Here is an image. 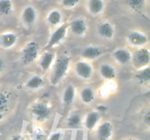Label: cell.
Instances as JSON below:
<instances>
[{
	"instance_id": "obj_1",
	"label": "cell",
	"mask_w": 150,
	"mask_h": 140,
	"mask_svg": "<svg viewBox=\"0 0 150 140\" xmlns=\"http://www.w3.org/2000/svg\"><path fill=\"white\" fill-rule=\"evenodd\" d=\"M71 65V58L67 54H61L56 58L49 74L50 84L57 86L67 77Z\"/></svg>"
},
{
	"instance_id": "obj_2",
	"label": "cell",
	"mask_w": 150,
	"mask_h": 140,
	"mask_svg": "<svg viewBox=\"0 0 150 140\" xmlns=\"http://www.w3.org/2000/svg\"><path fill=\"white\" fill-rule=\"evenodd\" d=\"M30 113L32 118L38 123H43L51 118L52 109L44 102H37L32 105Z\"/></svg>"
},
{
	"instance_id": "obj_3",
	"label": "cell",
	"mask_w": 150,
	"mask_h": 140,
	"mask_svg": "<svg viewBox=\"0 0 150 140\" xmlns=\"http://www.w3.org/2000/svg\"><path fill=\"white\" fill-rule=\"evenodd\" d=\"M130 64L136 71L143 69L149 66L150 51L146 47L136 48L132 54V59Z\"/></svg>"
},
{
	"instance_id": "obj_4",
	"label": "cell",
	"mask_w": 150,
	"mask_h": 140,
	"mask_svg": "<svg viewBox=\"0 0 150 140\" xmlns=\"http://www.w3.org/2000/svg\"><path fill=\"white\" fill-rule=\"evenodd\" d=\"M73 71L75 75L79 79L83 81H88L93 77L95 69L90 61L85 59H81L74 64Z\"/></svg>"
},
{
	"instance_id": "obj_5",
	"label": "cell",
	"mask_w": 150,
	"mask_h": 140,
	"mask_svg": "<svg viewBox=\"0 0 150 140\" xmlns=\"http://www.w3.org/2000/svg\"><path fill=\"white\" fill-rule=\"evenodd\" d=\"M126 42L130 47L140 48L146 47L149 44V36L144 32L139 29H133L126 35Z\"/></svg>"
},
{
	"instance_id": "obj_6",
	"label": "cell",
	"mask_w": 150,
	"mask_h": 140,
	"mask_svg": "<svg viewBox=\"0 0 150 140\" xmlns=\"http://www.w3.org/2000/svg\"><path fill=\"white\" fill-rule=\"evenodd\" d=\"M40 51V45L36 41H29L21 50V60L23 64H30L35 62L38 58Z\"/></svg>"
},
{
	"instance_id": "obj_7",
	"label": "cell",
	"mask_w": 150,
	"mask_h": 140,
	"mask_svg": "<svg viewBox=\"0 0 150 140\" xmlns=\"http://www.w3.org/2000/svg\"><path fill=\"white\" fill-rule=\"evenodd\" d=\"M68 32V23H62L51 33L44 50H50L59 45L67 36Z\"/></svg>"
},
{
	"instance_id": "obj_8",
	"label": "cell",
	"mask_w": 150,
	"mask_h": 140,
	"mask_svg": "<svg viewBox=\"0 0 150 140\" xmlns=\"http://www.w3.org/2000/svg\"><path fill=\"white\" fill-rule=\"evenodd\" d=\"M68 30H70L74 36L82 37L87 33L88 23L83 18H76L68 23Z\"/></svg>"
},
{
	"instance_id": "obj_9",
	"label": "cell",
	"mask_w": 150,
	"mask_h": 140,
	"mask_svg": "<svg viewBox=\"0 0 150 140\" xmlns=\"http://www.w3.org/2000/svg\"><path fill=\"white\" fill-rule=\"evenodd\" d=\"M133 52L127 48H117L111 52L113 59L120 66H126L130 64Z\"/></svg>"
},
{
	"instance_id": "obj_10",
	"label": "cell",
	"mask_w": 150,
	"mask_h": 140,
	"mask_svg": "<svg viewBox=\"0 0 150 140\" xmlns=\"http://www.w3.org/2000/svg\"><path fill=\"white\" fill-rule=\"evenodd\" d=\"M108 50L105 48L98 45H89L86 46L81 52V56L83 59L87 61H95L100 58L103 55L107 53Z\"/></svg>"
},
{
	"instance_id": "obj_11",
	"label": "cell",
	"mask_w": 150,
	"mask_h": 140,
	"mask_svg": "<svg viewBox=\"0 0 150 140\" xmlns=\"http://www.w3.org/2000/svg\"><path fill=\"white\" fill-rule=\"evenodd\" d=\"M97 34L102 39L112 40L116 35L115 27L109 21H102L97 27Z\"/></svg>"
},
{
	"instance_id": "obj_12",
	"label": "cell",
	"mask_w": 150,
	"mask_h": 140,
	"mask_svg": "<svg viewBox=\"0 0 150 140\" xmlns=\"http://www.w3.org/2000/svg\"><path fill=\"white\" fill-rule=\"evenodd\" d=\"M98 74L105 81L114 80L117 77V70L111 63L103 62L98 67Z\"/></svg>"
},
{
	"instance_id": "obj_13",
	"label": "cell",
	"mask_w": 150,
	"mask_h": 140,
	"mask_svg": "<svg viewBox=\"0 0 150 140\" xmlns=\"http://www.w3.org/2000/svg\"><path fill=\"white\" fill-rule=\"evenodd\" d=\"M18 36L13 32H5L0 34V48L12 49L17 45Z\"/></svg>"
},
{
	"instance_id": "obj_14",
	"label": "cell",
	"mask_w": 150,
	"mask_h": 140,
	"mask_svg": "<svg viewBox=\"0 0 150 140\" xmlns=\"http://www.w3.org/2000/svg\"><path fill=\"white\" fill-rule=\"evenodd\" d=\"M57 55L55 52L50 50H44L39 58V66L42 71H47L51 68Z\"/></svg>"
},
{
	"instance_id": "obj_15",
	"label": "cell",
	"mask_w": 150,
	"mask_h": 140,
	"mask_svg": "<svg viewBox=\"0 0 150 140\" xmlns=\"http://www.w3.org/2000/svg\"><path fill=\"white\" fill-rule=\"evenodd\" d=\"M114 134V126L110 121L101 123L96 130V136L98 140H110Z\"/></svg>"
},
{
	"instance_id": "obj_16",
	"label": "cell",
	"mask_w": 150,
	"mask_h": 140,
	"mask_svg": "<svg viewBox=\"0 0 150 140\" xmlns=\"http://www.w3.org/2000/svg\"><path fill=\"white\" fill-rule=\"evenodd\" d=\"M38 18V12L35 7L28 5L23 9L21 14L22 22L26 26H32L36 22Z\"/></svg>"
},
{
	"instance_id": "obj_17",
	"label": "cell",
	"mask_w": 150,
	"mask_h": 140,
	"mask_svg": "<svg viewBox=\"0 0 150 140\" xmlns=\"http://www.w3.org/2000/svg\"><path fill=\"white\" fill-rule=\"evenodd\" d=\"M86 7V10L91 15L98 16L105 11V0H87Z\"/></svg>"
},
{
	"instance_id": "obj_18",
	"label": "cell",
	"mask_w": 150,
	"mask_h": 140,
	"mask_svg": "<svg viewBox=\"0 0 150 140\" xmlns=\"http://www.w3.org/2000/svg\"><path fill=\"white\" fill-rule=\"evenodd\" d=\"M100 118L101 115L99 111H90L85 116L84 120H83L84 126L89 131H92V130H93L98 125V123H100Z\"/></svg>"
},
{
	"instance_id": "obj_19",
	"label": "cell",
	"mask_w": 150,
	"mask_h": 140,
	"mask_svg": "<svg viewBox=\"0 0 150 140\" xmlns=\"http://www.w3.org/2000/svg\"><path fill=\"white\" fill-rule=\"evenodd\" d=\"M76 96V87L73 84H69L66 86L62 94V101L65 106H71L75 102Z\"/></svg>"
},
{
	"instance_id": "obj_20",
	"label": "cell",
	"mask_w": 150,
	"mask_h": 140,
	"mask_svg": "<svg viewBox=\"0 0 150 140\" xmlns=\"http://www.w3.org/2000/svg\"><path fill=\"white\" fill-rule=\"evenodd\" d=\"M79 99L83 104H92L96 99V93L93 88L89 86L83 87L79 92Z\"/></svg>"
},
{
	"instance_id": "obj_21",
	"label": "cell",
	"mask_w": 150,
	"mask_h": 140,
	"mask_svg": "<svg viewBox=\"0 0 150 140\" xmlns=\"http://www.w3.org/2000/svg\"><path fill=\"white\" fill-rule=\"evenodd\" d=\"M43 78L39 74H32L29 77L25 83V86L28 90H38L42 88L44 85Z\"/></svg>"
},
{
	"instance_id": "obj_22",
	"label": "cell",
	"mask_w": 150,
	"mask_h": 140,
	"mask_svg": "<svg viewBox=\"0 0 150 140\" xmlns=\"http://www.w3.org/2000/svg\"><path fill=\"white\" fill-rule=\"evenodd\" d=\"M63 20L62 13L58 9H54L48 13L46 16V22L48 25L57 27L62 24Z\"/></svg>"
},
{
	"instance_id": "obj_23",
	"label": "cell",
	"mask_w": 150,
	"mask_h": 140,
	"mask_svg": "<svg viewBox=\"0 0 150 140\" xmlns=\"http://www.w3.org/2000/svg\"><path fill=\"white\" fill-rule=\"evenodd\" d=\"M136 81L138 82L140 85L146 86L149 84L150 82V68L149 66L146 67L137 71L136 74H135Z\"/></svg>"
},
{
	"instance_id": "obj_24",
	"label": "cell",
	"mask_w": 150,
	"mask_h": 140,
	"mask_svg": "<svg viewBox=\"0 0 150 140\" xmlns=\"http://www.w3.org/2000/svg\"><path fill=\"white\" fill-rule=\"evenodd\" d=\"M147 0H124L127 8L135 12H142L146 7Z\"/></svg>"
},
{
	"instance_id": "obj_25",
	"label": "cell",
	"mask_w": 150,
	"mask_h": 140,
	"mask_svg": "<svg viewBox=\"0 0 150 140\" xmlns=\"http://www.w3.org/2000/svg\"><path fill=\"white\" fill-rule=\"evenodd\" d=\"M66 124H67V126L71 129L79 128L81 124V116L78 112H73L70 114L67 117Z\"/></svg>"
},
{
	"instance_id": "obj_26",
	"label": "cell",
	"mask_w": 150,
	"mask_h": 140,
	"mask_svg": "<svg viewBox=\"0 0 150 140\" xmlns=\"http://www.w3.org/2000/svg\"><path fill=\"white\" fill-rule=\"evenodd\" d=\"M10 105V99L5 92L0 91V117L8 111Z\"/></svg>"
},
{
	"instance_id": "obj_27",
	"label": "cell",
	"mask_w": 150,
	"mask_h": 140,
	"mask_svg": "<svg viewBox=\"0 0 150 140\" xmlns=\"http://www.w3.org/2000/svg\"><path fill=\"white\" fill-rule=\"evenodd\" d=\"M13 4L12 0H0V15H9L13 12Z\"/></svg>"
},
{
	"instance_id": "obj_28",
	"label": "cell",
	"mask_w": 150,
	"mask_h": 140,
	"mask_svg": "<svg viewBox=\"0 0 150 140\" xmlns=\"http://www.w3.org/2000/svg\"><path fill=\"white\" fill-rule=\"evenodd\" d=\"M117 88L115 83L114 80H109V81H106L103 86L100 90V94L102 95V97H105L106 96H109L110 94L114 93L115 91V89Z\"/></svg>"
},
{
	"instance_id": "obj_29",
	"label": "cell",
	"mask_w": 150,
	"mask_h": 140,
	"mask_svg": "<svg viewBox=\"0 0 150 140\" xmlns=\"http://www.w3.org/2000/svg\"><path fill=\"white\" fill-rule=\"evenodd\" d=\"M32 133H33V137L35 140H44L46 136L45 131L39 125L34 128Z\"/></svg>"
},
{
	"instance_id": "obj_30",
	"label": "cell",
	"mask_w": 150,
	"mask_h": 140,
	"mask_svg": "<svg viewBox=\"0 0 150 140\" xmlns=\"http://www.w3.org/2000/svg\"><path fill=\"white\" fill-rule=\"evenodd\" d=\"M81 0H61V4L64 8L72 9L79 4Z\"/></svg>"
},
{
	"instance_id": "obj_31",
	"label": "cell",
	"mask_w": 150,
	"mask_h": 140,
	"mask_svg": "<svg viewBox=\"0 0 150 140\" xmlns=\"http://www.w3.org/2000/svg\"><path fill=\"white\" fill-rule=\"evenodd\" d=\"M63 133L61 131H55L51 134L48 140H62L63 139Z\"/></svg>"
},
{
	"instance_id": "obj_32",
	"label": "cell",
	"mask_w": 150,
	"mask_h": 140,
	"mask_svg": "<svg viewBox=\"0 0 150 140\" xmlns=\"http://www.w3.org/2000/svg\"><path fill=\"white\" fill-rule=\"evenodd\" d=\"M143 122L146 125H147L148 127L150 125V112L149 110H147L146 112V113H144L143 116Z\"/></svg>"
},
{
	"instance_id": "obj_33",
	"label": "cell",
	"mask_w": 150,
	"mask_h": 140,
	"mask_svg": "<svg viewBox=\"0 0 150 140\" xmlns=\"http://www.w3.org/2000/svg\"><path fill=\"white\" fill-rule=\"evenodd\" d=\"M10 140H26V138L22 135V134H13V135L10 137Z\"/></svg>"
},
{
	"instance_id": "obj_34",
	"label": "cell",
	"mask_w": 150,
	"mask_h": 140,
	"mask_svg": "<svg viewBox=\"0 0 150 140\" xmlns=\"http://www.w3.org/2000/svg\"><path fill=\"white\" fill-rule=\"evenodd\" d=\"M5 61H4V60L1 57H0V76H1V74H2V73L4 72V69H5Z\"/></svg>"
},
{
	"instance_id": "obj_35",
	"label": "cell",
	"mask_w": 150,
	"mask_h": 140,
	"mask_svg": "<svg viewBox=\"0 0 150 140\" xmlns=\"http://www.w3.org/2000/svg\"><path fill=\"white\" fill-rule=\"evenodd\" d=\"M122 140H139V139H138L136 138V137L130 136V137H126V138H124Z\"/></svg>"
}]
</instances>
